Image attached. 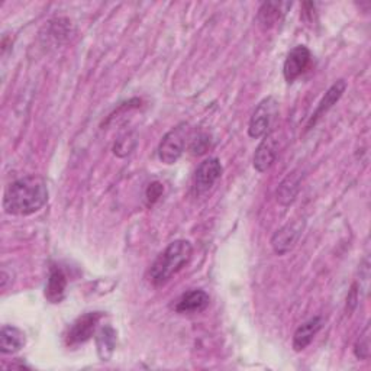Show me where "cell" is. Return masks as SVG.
<instances>
[{"label": "cell", "mask_w": 371, "mask_h": 371, "mask_svg": "<svg viewBox=\"0 0 371 371\" xmlns=\"http://www.w3.org/2000/svg\"><path fill=\"white\" fill-rule=\"evenodd\" d=\"M48 202L44 177L32 174L11 183L4 194V209L9 215L28 216L41 211Z\"/></svg>", "instance_id": "1"}, {"label": "cell", "mask_w": 371, "mask_h": 371, "mask_svg": "<svg viewBox=\"0 0 371 371\" xmlns=\"http://www.w3.org/2000/svg\"><path fill=\"white\" fill-rule=\"evenodd\" d=\"M193 245L186 239H177L164 250L150 268V281L160 287L169 283L192 258Z\"/></svg>", "instance_id": "2"}, {"label": "cell", "mask_w": 371, "mask_h": 371, "mask_svg": "<svg viewBox=\"0 0 371 371\" xmlns=\"http://www.w3.org/2000/svg\"><path fill=\"white\" fill-rule=\"evenodd\" d=\"M278 113V103L273 96L266 98L258 103L249 125V135L254 140L263 138L270 134L271 125Z\"/></svg>", "instance_id": "3"}, {"label": "cell", "mask_w": 371, "mask_h": 371, "mask_svg": "<svg viewBox=\"0 0 371 371\" xmlns=\"http://www.w3.org/2000/svg\"><path fill=\"white\" fill-rule=\"evenodd\" d=\"M186 137H187V125H182L173 128L170 132L162 137L158 145V158L164 164H174L180 160L186 148Z\"/></svg>", "instance_id": "4"}, {"label": "cell", "mask_w": 371, "mask_h": 371, "mask_svg": "<svg viewBox=\"0 0 371 371\" xmlns=\"http://www.w3.org/2000/svg\"><path fill=\"white\" fill-rule=\"evenodd\" d=\"M222 172H224L222 164L218 158L212 157L202 161L194 173V183H193L194 196L197 197L208 193L215 186V183L221 179Z\"/></svg>", "instance_id": "5"}, {"label": "cell", "mask_w": 371, "mask_h": 371, "mask_svg": "<svg viewBox=\"0 0 371 371\" xmlns=\"http://www.w3.org/2000/svg\"><path fill=\"white\" fill-rule=\"evenodd\" d=\"M102 316H103L102 312H89L85 313L83 316L77 318L67 333L66 337L67 345L77 347L80 344L88 343L93 337Z\"/></svg>", "instance_id": "6"}, {"label": "cell", "mask_w": 371, "mask_h": 371, "mask_svg": "<svg viewBox=\"0 0 371 371\" xmlns=\"http://www.w3.org/2000/svg\"><path fill=\"white\" fill-rule=\"evenodd\" d=\"M303 229H305L303 219H298V221L286 224L271 238L273 251L277 256H286L287 253H291L296 246V244L299 242V239L302 238Z\"/></svg>", "instance_id": "7"}, {"label": "cell", "mask_w": 371, "mask_h": 371, "mask_svg": "<svg viewBox=\"0 0 371 371\" xmlns=\"http://www.w3.org/2000/svg\"><path fill=\"white\" fill-rule=\"evenodd\" d=\"M312 54L308 47L298 46L291 53L287 54V58L283 66V75L287 83H293V81L305 73L310 63Z\"/></svg>", "instance_id": "8"}, {"label": "cell", "mask_w": 371, "mask_h": 371, "mask_svg": "<svg viewBox=\"0 0 371 371\" xmlns=\"http://www.w3.org/2000/svg\"><path fill=\"white\" fill-rule=\"evenodd\" d=\"M256 150L254 169L258 173H266L274 164L278 154V140L274 134H267Z\"/></svg>", "instance_id": "9"}, {"label": "cell", "mask_w": 371, "mask_h": 371, "mask_svg": "<svg viewBox=\"0 0 371 371\" xmlns=\"http://www.w3.org/2000/svg\"><path fill=\"white\" fill-rule=\"evenodd\" d=\"M292 8L288 2H266L261 5L257 19L263 29H270L276 26L283 16L287 14V9Z\"/></svg>", "instance_id": "10"}, {"label": "cell", "mask_w": 371, "mask_h": 371, "mask_svg": "<svg viewBox=\"0 0 371 371\" xmlns=\"http://www.w3.org/2000/svg\"><path fill=\"white\" fill-rule=\"evenodd\" d=\"M345 89H347V83H345L344 80H338L335 85L331 86V89H329V90L325 93V96H323V99L320 100L318 109H316L315 113L312 115V117H310V120H309V123H308V130H310V128L315 125V123L343 98Z\"/></svg>", "instance_id": "11"}, {"label": "cell", "mask_w": 371, "mask_h": 371, "mask_svg": "<svg viewBox=\"0 0 371 371\" xmlns=\"http://www.w3.org/2000/svg\"><path fill=\"white\" fill-rule=\"evenodd\" d=\"M211 298L204 291H192L180 298L176 305L177 313H199L209 306Z\"/></svg>", "instance_id": "12"}, {"label": "cell", "mask_w": 371, "mask_h": 371, "mask_svg": "<svg viewBox=\"0 0 371 371\" xmlns=\"http://www.w3.org/2000/svg\"><path fill=\"white\" fill-rule=\"evenodd\" d=\"M323 325V319L320 316H315L301 325L293 335V348L295 351H303L315 338V335L320 331Z\"/></svg>", "instance_id": "13"}, {"label": "cell", "mask_w": 371, "mask_h": 371, "mask_svg": "<svg viewBox=\"0 0 371 371\" xmlns=\"http://www.w3.org/2000/svg\"><path fill=\"white\" fill-rule=\"evenodd\" d=\"M25 334L16 326L5 325L0 331V351L2 354H16L25 347Z\"/></svg>", "instance_id": "14"}, {"label": "cell", "mask_w": 371, "mask_h": 371, "mask_svg": "<svg viewBox=\"0 0 371 371\" xmlns=\"http://www.w3.org/2000/svg\"><path fill=\"white\" fill-rule=\"evenodd\" d=\"M66 287H67V277L64 271L60 267L53 266L46 286V298L51 303H60L64 299Z\"/></svg>", "instance_id": "15"}, {"label": "cell", "mask_w": 371, "mask_h": 371, "mask_svg": "<svg viewBox=\"0 0 371 371\" xmlns=\"http://www.w3.org/2000/svg\"><path fill=\"white\" fill-rule=\"evenodd\" d=\"M301 174H298V172H293L292 174H288L281 184L278 186L277 190V200L280 204L287 206L295 202L299 190H301Z\"/></svg>", "instance_id": "16"}, {"label": "cell", "mask_w": 371, "mask_h": 371, "mask_svg": "<svg viewBox=\"0 0 371 371\" xmlns=\"http://www.w3.org/2000/svg\"><path fill=\"white\" fill-rule=\"evenodd\" d=\"M98 354L102 361H109L116 348V333L112 326H103L99 329L96 337Z\"/></svg>", "instance_id": "17"}, {"label": "cell", "mask_w": 371, "mask_h": 371, "mask_svg": "<svg viewBox=\"0 0 371 371\" xmlns=\"http://www.w3.org/2000/svg\"><path fill=\"white\" fill-rule=\"evenodd\" d=\"M135 147H137V135L134 132H128L125 135H122L116 141V144L113 147V152L117 157H127L134 151Z\"/></svg>", "instance_id": "18"}, {"label": "cell", "mask_w": 371, "mask_h": 371, "mask_svg": "<svg viewBox=\"0 0 371 371\" xmlns=\"http://www.w3.org/2000/svg\"><path fill=\"white\" fill-rule=\"evenodd\" d=\"M354 354L358 360H368L370 357V326H365L364 333L360 335L354 345Z\"/></svg>", "instance_id": "19"}, {"label": "cell", "mask_w": 371, "mask_h": 371, "mask_svg": "<svg viewBox=\"0 0 371 371\" xmlns=\"http://www.w3.org/2000/svg\"><path fill=\"white\" fill-rule=\"evenodd\" d=\"M211 148V137L206 134H199L190 142V151L194 155H202Z\"/></svg>", "instance_id": "20"}, {"label": "cell", "mask_w": 371, "mask_h": 371, "mask_svg": "<svg viewBox=\"0 0 371 371\" xmlns=\"http://www.w3.org/2000/svg\"><path fill=\"white\" fill-rule=\"evenodd\" d=\"M164 193V186L160 182H152L145 192V197L148 204H154L155 202H158V199L162 196Z\"/></svg>", "instance_id": "21"}]
</instances>
